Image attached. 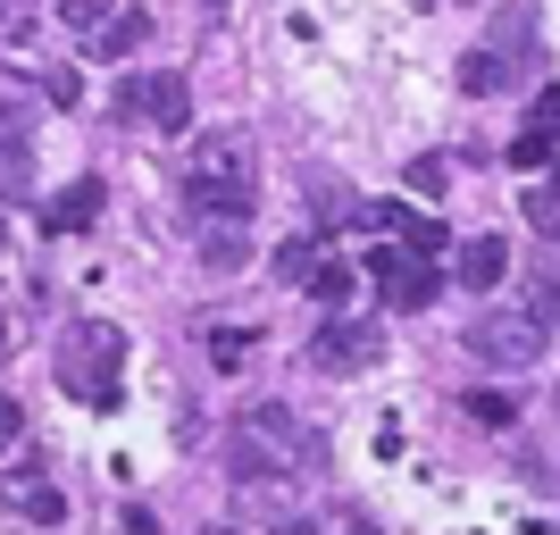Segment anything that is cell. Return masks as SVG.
Returning a JSON list of instances; mask_svg holds the SVG:
<instances>
[{"label":"cell","mask_w":560,"mask_h":535,"mask_svg":"<svg viewBox=\"0 0 560 535\" xmlns=\"http://www.w3.org/2000/svg\"><path fill=\"white\" fill-rule=\"evenodd\" d=\"M259 201H252V151L234 135H210L201 142V160L185 167V218H252Z\"/></svg>","instance_id":"obj_1"},{"label":"cell","mask_w":560,"mask_h":535,"mask_svg":"<svg viewBox=\"0 0 560 535\" xmlns=\"http://www.w3.org/2000/svg\"><path fill=\"white\" fill-rule=\"evenodd\" d=\"M117 376H126V335L101 318L68 326V344H59V385H68L84 410H109L117 402Z\"/></svg>","instance_id":"obj_2"},{"label":"cell","mask_w":560,"mask_h":535,"mask_svg":"<svg viewBox=\"0 0 560 535\" xmlns=\"http://www.w3.org/2000/svg\"><path fill=\"white\" fill-rule=\"evenodd\" d=\"M310 461H318V435H310L284 402H259L252 419H243V435H234V477H243V468H293V477H302Z\"/></svg>","instance_id":"obj_3"},{"label":"cell","mask_w":560,"mask_h":535,"mask_svg":"<svg viewBox=\"0 0 560 535\" xmlns=\"http://www.w3.org/2000/svg\"><path fill=\"white\" fill-rule=\"evenodd\" d=\"M369 277H376V293H385L401 318L444 293V268H435V259H419L410 243H376V252H369Z\"/></svg>","instance_id":"obj_4"},{"label":"cell","mask_w":560,"mask_h":535,"mask_svg":"<svg viewBox=\"0 0 560 535\" xmlns=\"http://www.w3.org/2000/svg\"><path fill=\"white\" fill-rule=\"evenodd\" d=\"M376 360H385V326H369V318H327L310 335V369H327V376H360Z\"/></svg>","instance_id":"obj_5"},{"label":"cell","mask_w":560,"mask_h":535,"mask_svg":"<svg viewBox=\"0 0 560 535\" xmlns=\"http://www.w3.org/2000/svg\"><path fill=\"white\" fill-rule=\"evenodd\" d=\"M536 351H544L536 318H502V310H493V318L468 326V360H486V369H527Z\"/></svg>","instance_id":"obj_6"},{"label":"cell","mask_w":560,"mask_h":535,"mask_svg":"<svg viewBox=\"0 0 560 535\" xmlns=\"http://www.w3.org/2000/svg\"><path fill=\"white\" fill-rule=\"evenodd\" d=\"M117 109H135V117H151L160 135H185L192 126V93H185V75H167V68H151V75H135L126 93H117Z\"/></svg>","instance_id":"obj_7"},{"label":"cell","mask_w":560,"mask_h":535,"mask_svg":"<svg viewBox=\"0 0 560 535\" xmlns=\"http://www.w3.org/2000/svg\"><path fill=\"white\" fill-rule=\"evenodd\" d=\"M234 511L284 527V519H302V477H293V468H243V477H234Z\"/></svg>","instance_id":"obj_8"},{"label":"cell","mask_w":560,"mask_h":535,"mask_svg":"<svg viewBox=\"0 0 560 535\" xmlns=\"http://www.w3.org/2000/svg\"><path fill=\"white\" fill-rule=\"evenodd\" d=\"M0 502L18 519H34V527H59V519H68V493L50 486V477H34V468H9V477H0Z\"/></svg>","instance_id":"obj_9"},{"label":"cell","mask_w":560,"mask_h":535,"mask_svg":"<svg viewBox=\"0 0 560 535\" xmlns=\"http://www.w3.org/2000/svg\"><path fill=\"white\" fill-rule=\"evenodd\" d=\"M101 201H109V185H101V176H75L59 201H43V226H50V234H84V226L101 218Z\"/></svg>","instance_id":"obj_10"},{"label":"cell","mask_w":560,"mask_h":535,"mask_svg":"<svg viewBox=\"0 0 560 535\" xmlns=\"http://www.w3.org/2000/svg\"><path fill=\"white\" fill-rule=\"evenodd\" d=\"M34 193V135L25 117H0V201H25Z\"/></svg>","instance_id":"obj_11"},{"label":"cell","mask_w":560,"mask_h":535,"mask_svg":"<svg viewBox=\"0 0 560 535\" xmlns=\"http://www.w3.org/2000/svg\"><path fill=\"white\" fill-rule=\"evenodd\" d=\"M502 277H511V243H502V234H477V243L460 252V284L468 293H493Z\"/></svg>","instance_id":"obj_12"},{"label":"cell","mask_w":560,"mask_h":535,"mask_svg":"<svg viewBox=\"0 0 560 535\" xmlns=\"http://www.w3.org/2000/svg\"><path fill=\"white\" fill-rule=\"evenodd\" d=\"M192 226H201V259H210L218 277H234V268H243V252H252V243L234 234V218H192Z\"/></svg>","instance_id":"obj_13"},{"label":"cell","mask_w":560,"mask_h":535,"mask_svg":"<svg viewBox=\"0 0 560 535\" xmlns=\"http://www.w3.org/2000/svg\"><path fill=\"white\" fill-rule=\"evenodd\" d=\"M460 93H477V101L511 93V59H502V50H468L460 59Z\"/></svg>","instance_id":"obj_14"},{"label":"cell","mask_w":560,"mask_h":535,"mask_svg":"<svg viewBox=\"0 0 560 535\" xmlns=\"http://www.w3.org/2000/svg\"><path fill=\"white\" fill-rule=\"evenodd\" d=\"M527 318H536L544 335L560 326V277H552V268H527Z\"/></svg>","instance_id":"obj_15"},{"label":"cell","mask_w":560,"mask_h":535,"mask_svg":"<svg viewBox=\"0 0 560 535\" xmlns=\"http://www.w3.org/2000/svg\"><path fill=\"white\" fill-rule=\"evenodd\" d=\"M394 234H401V243H410V252H419V259H444V252H452V234L435 226V218H410V210L394 218Z\"/></svg>","instance_id":"obj_16"},{"label":"cell","mask_w":560,"mask_h":535,"mask_svg":"<svg viewBox=\"0 0 560 535\" xmlns=\"http://www.w3.org/2000/svg\"><path fill=\"white\" fill-rule=\"evenodd\" d=\"M460 410H468V419H477V427H511V419H518V402H511V394H493V385H477V394H460Z\"/></svg>","instance_id":"obj_17"},{"label":"cell","mask_w":560,"mask_h":535,"mask_svg":"<svg viewBox=\"0 0 560 535\" xmlns=\"http://www.w3.org/2000/svg\"><path fill=\"white\" fill-rule=\"evenodd\" d=\"M302 293H318V302H343V293H351V268H335V259H318V268H310V277H302Z\"/></svg>","instance_id":"obj_18"},{"label":"cell","mask_w":560,"mask_h":535,"mask_svg":"<svg viewBox=\"0 0 560 535\" xmlns=\"http://www.w3.org/2000/svg\"><path fill=\"white\" fill-rule=\"evenodd\" d=\"M210 360H218V369H243V360H252V335H243V326H218V344H210Z\"/></svg>","instance_id":"obj_19"},{"label":"cell","mask_w":560,"mask_h":535,"mask_svg":"<svg viewBox=\"0 0 560 535\" xmlns=\"http://www.w3.org/2000/svg\"><path fill=\"white\" fill-rule=\"evenodd\" d=\"M318 259H327L318 243H284V252H277V277H284V284H302L310 268H318Z\"/></svg>","instance_id":"obj_20"},{"label":"cell","mask_w":560,"mask_h":535,"mask_svg":"<svg viewBox=\"0 0 560 535\" xmlns=\"http://www.w3.org/2000/svg\"><path fill=\"white\" fill-rule=\"evenodd\" d=\"M93 34H101V50L117 59V50H142V34H151V25H142V18H117V25H93Z\"/></svg>","instance_id":"obj_21"},{"label":"cell","mask_w":560,"mask_h":535,"mask_svg":"<svg viewBox=\"0 0 560 535\" xmlns=\"http://www.w3.org/2000/svg\"><path fill=\"white\" fill-rule=\"evenodd\" d=\"M50 9H59L68 25H84V34H93V25H109V0H50Z\"/></svg>","instance_id":"obj_22"},{"label":"cell","mask_w":560,"mask_h":535,"mask_svg":"<svg viewBox=\"0 0 560 535\" xmlns=\"http://www.w3.org/2000/svg\"><path fill=\"white\" fill-rule=\"evenodd\" d=\"M527 126H536L544 142H560V84H544V93H536V117H527Z\"/></svg>","instance_id":"obj_23"},{"label":"cell","mask_w":560,"mask_h":535,"mask_svg":"<svg viewBox=\"0 0 560 535\" xmlns=\"http://www.w3.org/2000/svg\"><path fill=\"white\" fill-rule=\"evenodd\" d=\"M544 160H552V142H544V135H536V126H527V135H518V142H511V167H544Z\"/></svg>","instance_id":"obj_24"},{"label":"cell","mask_w":560,"mask_h":535,"mask_svg":"<svg viewBox=\"0 0 560 535\" xmlns=\"http://www.w3.org/2000/svg\"><path fill=\"white\" fill-rule=\"evenodd\" d=\"M410 185H419V193H444L452 167H444V160H410Z\"/></svg>","instance_id":"obj_25"},{"label":"cell","mask_w":560,"mask_h":535,"mask_svg":"<svg viewBox=\"0 0 560 535\" xmlns=\"http://www.w3.org/2000/svg\"><path fill=\"white\" fill-rule=\"evenodd\" d=\"M34 25V0H0V34H25Z\"/></svg>","instance_id":"obj_26"},{"label":"cell","mask_w":560,"mask_h":535,"mask_svg":"<svg viewBox=\"0 0 560 535\" xmlns=\"http://www.w3.org/2000/svg\"><path fill=\"white\" fill-rule=\"evenodd\" d=\"M25 435V410H18V402H0V443H18Z\"/></svg>","instance_id":"obj_27"},{"label":"cell","mask_w":560,"mask_h":535,"mask_svg":"<svg viewBox=\"0 0 560 535\" xmlns=\"http://www.w3.org/2000/svg\"><path fill=\"white\" fill-rule=\"evenodd\" d=\"M18 344H25V335H18V318H0V360H9Z\"/></svg>","instance_id":"obj_28"},{"label":"cell","mask_w":560,"mask_h":535,"mask_svg":"<svg viewBox=\"0 0 560 535\" xmlns=\"http://www.w3.org/2000/svg\"><path fill=\"white\" fill-rule=\"evenodd\" d=\"M0 243H9V218H0Z\"/></svg>","instance_id":"obj_29"}]
</instances>
